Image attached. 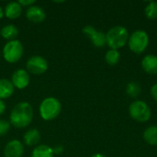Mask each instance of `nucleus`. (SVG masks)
I'll return each mask as SVG.
<instances>
[{
	"label": "nucleus",
	"mask_w": 157,
	"mask_h": 157,
	"mask_svg": "<svg viewBox=\"0 0 157 157\" xmlns=\"http://www.w3.org/2000/svg\"><path fill=\"white\" fill-rule=\"evenodd\" d=\"M143 69L150 75H157V56L154 54L146 55L142 61Z\"/></svg>",
	"instance_id": "ddd939ff"
},
{
	"label": "nucleus",
	"mask_w": 157,
	"mask_h": 157,
	"mask_svg": "<svg viewBox=\"0 0 157 157\" xmlns=\"http://www.w3.org/2000/svg\"><path fill=\"white\" fill-rule=\"evenodd\" d=\"M10 122L5 120H0V137L5 136L10 130Z\"/></svg>",
	"instance_id": "4be33fe9"
},
{
	"label": "nucleus",
	"mask_w": 157,
	"mask_h": 157,
	"mask_svg": "<svg viewBox=\"0 0 157 157\" xmlns=\"http://www.w3.org/2000/svg\"><path fill=\"white\" fill-rule=\"evenodd\" d=\"M22 14V6L18 2H9L6 4L4 9V16L9 19H16Z\"/></svg>",
	"instance_id": "f8f14e48"
},
{
	"label": "nucleus",
	"mask_w": 157,
	"mask_h": 157,
	"mask_svg": "<svg viewBox=\"0 0 157 157\" xmlns=\"http://www.w3.org/2000/svg\"><path fill=\"white\" fill-rule=\"evenodd\" d=\"M63 151H64V148L61 144H58V145H56V146H54L52 148V152H53L54 155H61V154L63 153Z\"/></svg>",
	"instance_id": "b1692460"
},
{
	"label": "nucleus",
	"mask_w": 157,
	"mask_h": 157,
	"mask_svg": "<svg viewBox=\"0 0 157 157\" xmlns=\"http://www.w3.org/2000/svg\"><path fill=\"white\" fill-rule=\"evenodd\" d=\"M4 17V9L2 8V6H0V19Z\"/></svg>",
	"instance_id": "bb28decb"
},
{
	"label": "nucleus",
	"mask_w": 157,
	"mask_h": 157,
	"mask_svg": "<svg viewBox=\"0 0 157 157\" xmlns=\"http://www.w3.org/2000/svg\"><path fill=\"white\" fill-rule=\"evenodd\" d=\"M26 17L33 23H41L46 17V13L41 6L33 5L27 8Z\"/></svg>",
	"instance_id": "9b49d317"
},
{
	"label": "nucleus",
	"mask_w": 157,
	"mask_h": 157,
	"mask_svg": "<svg viewBox=\"0 0 157 157\" xmlns=\"http://www.w3.org/2000/svg\"><path fill=\"white\" fill-rule=\"evenodd\" d=\"M26 69L29 74L40 75L47 71L48 62L44 57L40 55H34V56H31L27 61Z\"/></svg>",
	"instance_id": "0eeeda50"
},
{
	"label": "nucleus",
	"mask_w": 157,
	"mask_h": 157,
	"mask_svg": "<svg viewBox=\"0 0 157 157\" xmlns=\"http://www.w3.org/2000/svg\"><path fill=\"white\" fill-rule=\"evenodd\" d=\"M151 95L154 98V99L157 101V84L154 85L151 88Z\"/></svg>",
	"instance_id": "393cba45"
},
{
	"label": "nucleus",
	"mask_w": 157,
	"mask_h": 157,
	"mask_svg": "<svg viewBox=\"0 0 157 157\" xmlns=\"http://www.w3.org/2000/svg\"><path fill=\"white\" fill-rule=\"evenodd\" d=\"M128 42L131 51L140 54L147 48L149 44V36L144 30H136L129 37Z\"/></svg>",
	"instance_id": "39448f33"
},
{
	"label": "nucleus",
	"mask_w": 157,
	"mask_h": 157,
	"mask_svg": "<svg viewBox=\"0 0 157 157\" xmlns=\"http://www.w3.org/2000/svg\"><path fill=\"white\" fill-rule=\"evenodd\" d=\"M21 6H27V7H29L31 6H33L35 4V1L34 0H19L17 1Z\"/></svg>",
	"instance_id": "5701e85b"
},
{
	"label": "nucleus",
	"mask_w": 157,
	"mask_h": 157,
	"mask_svg": "<svg viewBox=\"0 0 157 157\" xmlns=\"http://www.w3.org/2000/svg\"><path fill=\"white\" fill-rule=\"evenodd\" d=\"M15 91V87L12 82L6 78L0 79V99H6L10 98Z\"/></svg>",
	"instance_id": "4468645a"
},
{
	"label": "nucleus",
	"mask_w": 157,
	"mask_h": 157,
	"mask_svg": "<svg viewBox=\"0 0 157 157\" xmlns=\"http://www.w3.org/2000/svg\"><path fill=\"white\" fill-rule=\"evenodd\" d=\"M91 157H106L105 155H103L102 154H95L94 155H92Z\"/></svg>",
	"instance_id": "cd10ccee"
},
{
	"label": "nucleus",
	"mask_w": 157,
	"mask_h": 157,
	"mask_svg": "<svg viewBox=\"0 0 157 157\" xmlns=\"http://www.w3.org/2000/svg\"><path fill=\"white\" fill-rule=\"evenodd\" d=\"M82 31L90 39L95 47L102 48L107 44L106 34L102 31H98L93 26H86L83 28Z\"/></svg>",
	"instance_id": "6e6552de"
},
{
	"label": "nucleus",
	"mask_w": 157,
	"mask_h": 157,
	"mask_svg": "<svg viewBox=\"0 0 157 157\" xmlns=\"http://www.w3.org/2000/svg\"><path fill=\"white\" fill-rule=\"evenodd\" d=\"M107 44L112 50H118L123 47L129 40V32L123 26H115L106 34Z\"/></svg>",
	"instance_id": "f03ea898"
},
{
	"label": "nucleus",
	"mask_w": 157,
	"mask_h": 157,
	"mask_svg": "<svg viewBox=\"0 0 157 157\" xmlns=\"http://www.w3.org/2000/svg\"><path fill=\"white\" fill-rule=\"evenodd\" d=\"M30 81L29 74L27 72V70L24 69H17L16 70L11 76V82L14 86V87L17 89H24L26 88Z\"/></svg>",
	"instance_id": "1a4fd4ad"
},
{
	"label": "nucleus",
	"mask_w": 157,
	"mask_h": 157,
	"mask_svg": "<svg viewBox=\"0 0 157 157\" xmlns=\"http://www.w3.org/2000/svg\"><path fill=\"white\" fill-rule=\"evenodd\" d=\"M23 141L28 146H35L40 141V133L37 129H30L24 134Z\"/></svg>",
	"instance_id": "2eb2a0df"
},
{
	"label": "nucleus",
	"mask_w": 157,
	"mask_h": 157,
	"mask_svg": "<svg viewBox=\"0 0 157 157\" xmlns=\"http://www.w3.org/2000/svg\"><path fill=\"white\" fill-rule=\"evenodd\" d=\"M24 52V47L18 40L7 41L3 48V57L9 63H17Z\"/></svg>",
	"instance_id": "20e7f679"
},
{
	"label": "nucleus",
	"mask_w": 157,
	"mask_h": 157,
	"mask_svg": "<svg viewBox=\"0 0 157 157\" xmlns=\"http://www.w3.org/2000/svg\"><path fill=\"white\" fill-rule=\"evenodd\" d=\"M33 119V109L27 101L18 102L11 110L9 122L15 128L23 129L28 127Z\"/></svg>",
	"instance_id": "f257e3e1"
},
{
	"label": "nucleus",
	"mask_w": 157,
	"mask_h": 157,
	"mask_svg": "<svg viewBox=\"0 0 157 157\" xmlns=\"http://www.w3.org/2000/svg\"><path fill=\"white\" fill-rule=\"evenodd\" d=\"M39 110L42 120L52 121L60 115L62 110V105L58 98L49 97L41 101Z\"/></svg>",
	"instance_id": "7ed1b4c3"
},
{
	"label": "nucleus",
	"mask_w": 157,
	"mask_h": 157,
	"mask_svg": "<svg viewBox=\"0 0 157 157\" xmlns=\"http://www.w3.org/2000/svg\"><path fill=\"white\" fill-rule=\"evenodd\" d=\"M129 112L131 117L139 122H145L151 118V109L149 106L142 100H136L130 105Z\"/></svg>",
	"instance_id": "423d86ee"
},
{
	"label": "nucleus",
	"mask_w": 157,
	"mask_h": 157,
	"mask_svg": "<svg viewBox=\"0 0 157 157\" xmlns=\"http://www.w3.org/2000/svg\"><path fill=\"white\" fill-rule=\"evenodd\" d=\"M5 111H6V104L2 99H0V116L3 115Z\"/></svg>",
	"instance_id": "a878e982"
},
{
	"label": "nucleus",
	"mask_w": 157,
	"mask_h": 157,
	"mask_svg": "<svg viewBox=\"0 0 157 157\" xmlns=\"http://www.w3.org/2000/svg\"><path fill=\"white\" fill-rule=\"evenodd\" d=\"M121 59V54L118 52V50H112L110 49L109 51L107 52L105 55V60L108 64L109 65H115L120 62Z\"/></svg>",
	"instance_id": "6ab92c4d"
},
{
	"label": "nucleus",
	"mask_w": 157,
	"mask_h": 157,
	"mask_svg": "<svg viewBox=\"0 0 157 157\" xmlns=\"http://www.w3.org/2000/svg\"><path fill=\"white\" fill-rule=\"evenodd\" d=\"M145 15L149 19H156L157 18V2L152 1L145 7Z\"/></svg>",
	"instance_id": "412c9836"
},
{
	"label": "nucleus",
	"mask_w": 157,
	"mask_h": 157,
	"mask_svg": "<svg viewBox=\"0 0 157 157\" xmlns=\"http://www.w3.org/2000/svg\"><path fill=\"white\" fill-rule=\"evenodd\" d=\"M0 35L5 40H6L8 41L14 40H17L16 38L18 35V29H17V26H15L13 24H7L1 29Z\"/></svg>",
	"instance_id": "dca6fc26"
},
{
	"label": "nucleus",
	"mask_w": 157,
	"mask_h": 157,
	"mask_svg": "<svg viewBox=\"0 0 157 157\" xmlns=\"http://www.w3.org/2000/svg\"><path fill=\"white\" fill-rule=\"evenodd\" d=\"M24 154V146L18 140H12L8 142L4 149L5 157H22Z\"/></svg>",
	"instance_id": "9d476101"
},
{
	"label": "nucleus",
	"mask_w": 157,
	"mask_h": 157,
	"mask_svg": "<svg viewBox=\"0 0 157 157\" xmlns=\"http://www.w3.org/2000/svg\"><path fill=\"white\" fill-rule=\"evenodd\" d=\"M144 139L151 145H157V126L148 127L144 132Z\"/></svg>",
	"instance_id": "a211bd4d"
},
{
	"label": "nucleus",
	"mask_w": 157,
	"mask_h": 157,
	"mask_svg": "<svg viewBox=\"0 0 157 157\" xmlns=\"http://www.w3.org/2000/svg\"><path fill=\"white\" fill-rule=\"evenodd\" d=\"M53 155L52 148L46 144L36 146L31 153V157H53Z\"/></svg>",
	"instance_id": "f3484780"
},
{
	"label": "nucleus",
	"mask_w": 157,
	"mask_h": 157,
	"mask_svg": "<svg viewBox=\"0 0 157 157\" xmlns=\"http://www.w3.org/2000/svg\"><path fill=\"white\" fill-rule=\"evenodd\" d=\"M126 93L131 98H137L141 94V86L137 82H130L126 86Z\"/></svg>",
	"instance_id": "aec40b11"
}]
</instances>
